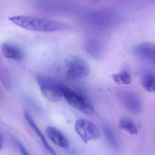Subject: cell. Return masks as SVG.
I'll list each match as a JSON object with an SVG mask.
<instances>
[{
    "instance_id": "cell-12",
    "label": "cell",
    "mask_w": 155,
    "mask_h": 155,
    "mask_svg": "<svg viewBox=\"0 0 155 155\" xmlns=\"http://www.w3.org/2000/svg\"><path fill=\"white\" fill-rule=\"evenodd\" d=\"M112 77L115 82L119 84L127 85L131 81V72L128 66L123 67L120 72L114 74Z\"/></svg>"
},
{
    "instance_id": "cell-2",
    "label": "cell",
    "mask_w": 155,
    "mask_h": 155,
    "mask_svg": "<svg viewBox=\"0 0 155 155\" xmlns=\"http://www.w3.org/2000/svg\"><path fill=\"white\" fill-rule=\"evenodd\" d=\"M36 80L41 93L48 100L55 102L63 97L64 85L50 77L43 75L37 76Z\"/></svg>"
},
{
    "instance_id": "cell-11",
    "label": "cell",
    "mask_w": 155,
    "mask_h": 155,
    "mask_svg": "<svg viewBox=\"0 0 155 155\" xmlns=\"http://www.w3.org/2000/svg\"><path fill=\"white\" fill-rule=\"evenodd\" d=\"M141 83L147 91L155 92V74L149 71H145L141 76Z\"/></svg>"
},
{
    "instance_id": "cell-13",
    "label": "cell",
    "mask_w": 155,
    "mask_h": 155,
    "mask_svg": "<svg viewBox=\"0 0 155 155\" xmlns=\"http://www.w3.org/2000/svg\"><path fill=\"white\" fill-rule=\"evenodd\" d=\"M119 127L131 135H136L138 132L136 124L131 120L128 118H123L120 120L119 123Z\"/></svg>"
},
{
    "instance_id": "cell-14",
    "label": "cell",
    "mask_w": 155,
    "mask_h": 155,
    "mask_svg": "<svg viewBox=\"0 0 155 155\" xmlns=\"http://www.w3.org/2000/svg\"><path fill=\"white\" fill-rule=\"evenodd\" d=\"M103 129L104 134L109 144L114 148H117L118 146L117 140L112 130L107 125H104Z\"/></svg>"
},
{
    "instance_id": "cell-10",
    "label": "cell",
    "mask_w": 155,
    "mask_h": 155,
    "mask_svg": "<svg viewBox=\"0 0 155 155\" xmlns=\"http://www.w3.org/2000/svg\"><path fill=\"white\" fill-rule=\"evenodd\" d=\"M24 116L25 119L28 121L29 125H30L31 128L33 129V130L35 131V133L38 135V136L40 138L41 140L42 144L45 147V149L47 150V151L51 155H57L56 151L48 143L45 136H44L40 129L36 125V123H35L34 120L32 119V118L31 117L29 112L27 111H25L24 113Z\"/></svg>"
},
{
    "instance_id": "cell-8",
    "label": "cell",
    "mask_w": 155,
    "mask_h": 155,
    "mask_svg": "<svg viewBox=\"0 0 155 155\" xmlns=\"http://www.w3.org/2000/svg\"><path fill=\"white\" fill-rule=\"evenodd\" d=\"M1 49L3 56L8 58L17 61H21L24 58V51L20 48L14 44L3 43Z\"/></svg>"
},
{
    "instance_id": "cell-9",
    "label": "cell",
    "mask_w": 155,
    "mask_h": 155,
    "mask_svg": "<svg viewBox=\"0 0 155 155\" xmlns=\"http://www.w3.org/2000/svg\"><path fill=\"white\" fill-rule=\"evenodd\" d=\"M46 132L50 139L57 146L63 148L68 147V140L59 130L49 126L47 128Z\"/></svg>"
},
{
    "instance_id": "cell-6",
    "label": "cell",
    "mask_w": 155,
    "mask_h": 155,
    "mask_svg": "<svg viewBox=\"0 0 155 155\" xmlns=\"http://www.w3.org/2000/svg\"><path fill=\"white\" fill-rule=\"evenodd\" d=\"M117 96L122 105L130 112L139 114L142 110L141 100L136 93L126 90L119 91Z\"/></svg>"
},
{
    "instance_id": "cell-15",
    "label": "cell",
    "mask_w": 155,
    "mask_h": 155,
    "mask_svg": "<svg viewBox=\"0 0 155 155\" xmlns=\"http://www.w3.org/2000/svg\"><path fill=\"white\" fill-rule=\"evenodd\" d=\"M16 143L19 149L21 155H30L29 153L28 152L27 149L23 146V144H21L19 141L18 140H16Z\"/></svg>"
},
{
    "instance_id": "cell-16",
    "label": "cell",
    "mask_w": 155,
    "mask_h": 155,
    "mask_svg": "<svg viewBox=\"0 0 155 155\" xmlns=\"http://www.w3.org/2000/svg\"><path fill=\"white\" fill-rule=\"evenodd\" d=\"M2 140H3V138H2V135H1V137H0V145H1V148L2 149Z\"/></svg>"
},
{
    "instance_id": "cell-3",
    "label": "cell",
    "mask_w": 155,
    "mask_h": 155,
    "mask_svg": "<svg viewBox=\"0 0 155 155\" xmlns=\"http://www.w3.org/2000/svg\"><path fill=\"white\" fill-rule=\"evenodd\" d=\"M66 74L71 79H80L89 74L90 67L84 59L76 55H70L65 60Z\"/></svg>"
},
{
    "instance_id": "cell-7",
    "label": "cell",
    "mask_w": 155,
    "mask_h": 155,
    "mask_svg": "<svg viewBox=\"0 0 155 155\" xmlns=\"http://www.w3.org/2000/svg\"><path fill=\"white\" fill-rule=\"evenodd\" d=\"M134 51L138 56L155 65V44L148 42L136 46Z\"/></svg>"
},
{
    "instance_id": "cell-1",
    "label": "cell",
    "mask_w": 155,
    "mask_h": 155,
    "mask_svg": "<svg viewBox=\"0 0 155 155\" xmlns=\"http://www.w3.org/2000/svg\"><path fill=\"white\" fill-rule=\"evenodd\" d=\"M9 19L15 25L30 31L51 32L68 28V25L62 22L34 16H14Z\"/></svg>"
},
{
    "instance_id": "cell-5",
    "label": "cell",
    "mask_w": 155,
    "mask_h": 155,
    "mask_svg": "<svg viewBox=\"0 0 155 155\" xmlns=\"http://www.w3.org/2000/svg\"><path fill=\"white\" fill-rule=\"evenodd\" d=\"M75 130L77 134L85 143L96 140L100 136L99 130L92 121L85 119H79L75 124Z\"/></svg>"
},
{
    "instance_id": "cell-4",
    "label": "cell",
    "mask_w": 155,
    "mask_h": 155,
    "mask_svg": "<svg viewBox=\"0 0 155 155\" xmlns=\"http://www.w3.org/2000/svg\"><path fill=\"white\" fill-rule=\"evenodd\" d=\"M63 97L71 107L87 115H91L94 111L91 102L84 96L65 86Z\"/></svg>"
}]
</instances>
